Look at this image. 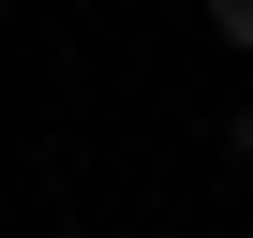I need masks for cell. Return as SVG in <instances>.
Instances as JSON below:
<instances>
[{
	"instance_id": "6da1fadb",
	"label": "cell",
	"mask_w": 253,
	"mask_h": 238,
	"mask_svg": "<svg viewBox=\"0 0 253 238\" xmlns=\"http://www.w3.org/2000/svg\"><path fill=\"white\" fill-rule=\"evenodd\" d=\"M194 30H209L223 60H253V0H194Z\"/></svg>"
},
{
	"instance_id": "7a4b0ae2",
	"label": "cell",
	"mask_w": 253,
	"mask_h": 238,
	"mask_svg": "<svg viewBox=\"0 0 253 238\" xmlns=\"http://www.w3.org/2000/svg\"><path fill=\"white\" fill-rule=\"evenodd\" d=\"M223 164H238V179H253V104H238V119H223Z\"/></svg>"
}]
</instances>
